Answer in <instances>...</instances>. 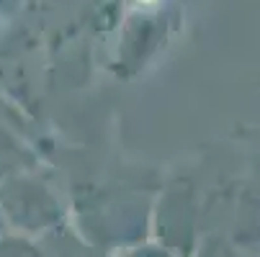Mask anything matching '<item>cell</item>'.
Returning a JSON list of instances; mask_svg holds the SVG:
<instances>
[{
  "label": "cell",
  "instance_id": "cell-1",
  "mask_svg": "<svg viewBox=\"0 0 260 257\" xmlns=\"http://www.w3.org/2000/svg\"><path fill=\"white\" fill-rule=\"evenodd\" d=\"M144 3H150V0H144Z\"/></svg>",
  "mask_w": 260,
  "mask_h": 257
}]
</instances>
